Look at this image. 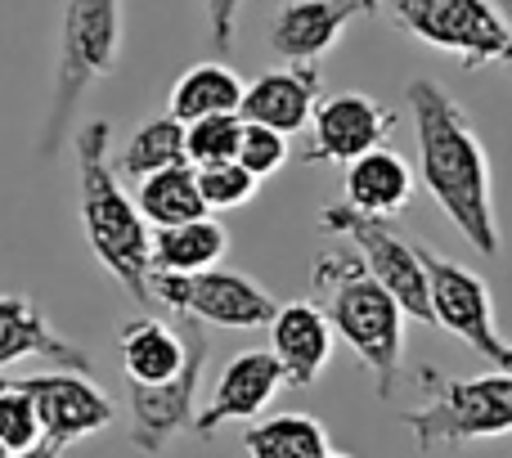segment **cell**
Returning <instances> with one entry per match:
<instances>
[{"label": "cell", "mask_w": 512, "mask_h": 458, "mask_svg": "<svg viewBox=\"0 0 512 458\" xmlns=\"http://www.w3.org/2000/svg\"><path fill=\"white\" fill-rule=\"evenodd\" d=\"M194 171H198V189H203L207 212H234V207H248L256 198V185H261L239 158H225V162L194 167Z\"/></svg>", "instance_id": "cell-26"}, {"label": "cell", "mask_w": 512, "mask_h": 458, "mask_svg": "<svg viewBox=\"0 0 512 458\" xmlns=\"http://www.w3.org/2000/svg\"><path fill=\"white\" fill-rule=\"evenodd\" d=\"M270 351L283 364L288 387H315L333 355V328H328L324 310L315 301L279 306L270 319Z\"/></svg>", "instance_id": "cell-17"}, {"label": "cell", "mask_w": 512, "mask_h": 458, "mask_svg": "<svg viewBox=\"0 0 512 458\" xmlns=\"http://www.w3.org/2000/svg\"><path fill=\"white\" fill-rule=\"evenodd\" d=\"M18 360H50L54 369H90V351L54 333L27 292H0V369Z\"/></svg>", "instance_id": "cell-16"}, {"label": "cell", "mask_w": 512, "mask_h": 458, "mask_svg": "<svg viewBox=\"0 0 512 458\" xmlns=\"http://www.w3.org/2000/svg\"><path fill=\"white\" fill-rule=\"evenodd\" d=\"M423 405L405 409L400 423L418 436L423 450H450L468 441H495L512 432V369L481 378H450L436 364L414 373Z\"/></svg>", "instance_id": "cell-5"}, {"label": "cell", "mask_w": 512, "mask_h": 458, "mask_svg": "<svg viewBox=\"0 0 512 458\" xmlns=\"http://www.w3.org/2000/svg\"><path fill=\"white\" fill-rule=\"evenodd\" d=\"M239 162L252 171L256 180L274 176V171L288 162V135L270 131V126L243 122V140H239Z\"/></svg>", "instance_id": "cell-28"}, {"label": "cell", "mask_w": 512, "mask_h": 458, "mask_svg": "<svg viewBox=\"0 0 512 458\" xmlns=\"http://www.w3.org/2000/svg\"><path fill=\"white\" fill-rule=\"evenodd\" d=\"M14 458H63V450H59V445H50V441H41V445H32V450H23Z\"/></svg>", "instance_id": "cell-30"}, {"label": "cell", "mask_w": 512, "mask_h": 458, "mask_svg": "<svg viewBox=\"0 0 512 458\" xmlns=\"http://www.w3.org/2000/svg\"><path fill=\"white\" fill-rule=\"evenodd\" d=\"M283 387H288V378H283V364L274 360V351H239L221 369V382H216L212 400L198 409L194 432L207 441V436H216L221 423H256V414H261Z\"/></svg>", "instance_id": "cell-14"}, {"label": "cell", "mask_w": 512, "mask_h": 458, "mask_svg": "<svg viewBox=\"0 0 512 458\" xmlns=\"http://www.w3.org/2000/svg\"><path fill=\"white\" fill-rule=\"evenodd\" d=\"M243 104V77L225 63H194L189 72H180V81L171 86L167 113L176 122H198V117L216 113H239Z\"/></svg>", "instance_id": "cell-21"}, {"label": "cell", "mask_w": 512, "mask_h": 458, "mask_svg": "<svg viewBox=\"0 0 512 458\" xmlns=\"http://www.w3.org/2000/svg\"><path fill=\"white\" fill-rule=\"evenodd\" d=\"M14 382L32 396L36 418H41V441L59 445V450L86 441V436H99L113 423V400L77 369L27 373V378H14Z\"/></svg>", "instance_id": "cell-12"}, {"label": "cell", "mask_w": 512, "mask_h": 458, "mask_svg": "<svg viewBox=\"0 0 512 458\" xmlns=\"http://www.w3.org/2000/svg\"><path fill=\"white\" fill-rule=\"evenodd\" d=\"M409 117L418 135V176L454 221L472 252L499 256V221H495V180L481 135L472 131L468 113L445 95L436 81H409Z\"/></svg>", "instance_id": "cell-1"}, {"label": "cell", "mask_w": 512, "mask_h": 458, "mask_svg": "<svg viewBox=\"0 0 512 458\" xmlns=\"http://www.w3.org/2000/svg\"><path fill=\"white\" fill-rule=\"evenodd\" d=\"M427 270V292H432V315L445 333H454L463 346L490 360L495 369H512V337L499 333L495 324V301H490V283L477 270L450 261V256L432 252L427 243H418Z\"/></svg>", "instance_id": "cell-8"}, {"label": "cell", "mask_w": 512, "mask_h": 458, "mask_svg": "<svg viewBox=\"0 0 512 458\" xmlns=\"http://www.w3.org/2000/svg\"><path fill=\"white\" fill-rule=\"evenodd\" d=\"M230 252V229L216 216H198L185 225L153 229V270L158 274H198L212 270Z\"/></svg>", "instance_id": "cell-20"}, {"label": "cell", "mask_w": 512, "mask_h": 458, "mask_svg": "<svg viewBox=\"0 0 512 458\" xmlns=\"http://www.w3.org/2000/svg\"><path fill=\"white\" fill-rule=\"evenodd\" d=\"M400 32L454 54L463 68L512 63V32L495 0H378Z\"/></svg>", "instance_id": "cell-6"}, {"label": "cell", "mask_w": 512, "mask_h": 458, "mask_svg": "<svg viewBox=\"0 0 512 458\" xmlns=\"http://www.w3.org/2000/svg\"><path fill=\"white\" fill-rule=\"evenodd\" d=\"M342 189H346V203L364 216H396L409 207L414 198V171L400 153L391 149H373L364 158L346 162V176H342Z\"/></svg>", "instance_id": "cell-19"}, {"label": "cell", "mask_w": 512, "mask_h": 458, "mask_svg": "<svg viewBox=\"0 0 512 458\" xmlns=\"http://www.w3.org/2000/svg\"><path fill=\"white\" fill-rule=\"evenodd\" d=\"M117 360H122L126 387H167L185 369V333L167 319H131L117 333Z\"/></svg>", "instance_id": "cell-18"}, {"label": "cell", "mask_w": 512, "mask_h": 458, "mask_svg": "<svg viewBox=\"0 0 512 458\" xmlns=\"http://www.w3.org/2000/svg\"><path fill=\"white\" fill-rule=\"evenodd\" d=\"M378 9V0H292L270 23V50L283 63H319L355 18H369Z\"/></svg>", "instance_id": "cell-13"}, {"label": "cell", "mask_w": 512, "mask_h": 458, "mask_svg": "<svg viewBox=\"0 0 512 458\" xmlns=\"http://www.w3.org/2000/svg\"><path fill=\"white\" fill-rule=\"evenodd\" d=\"M328 458H342V454H328Z\"/></svg>", "instance_id": "cell-33"}, {"label": "cell", "mask_w": 512, "mask_h": 458, "mask_svg": "<svg viewBox=\"0 0 512 458\" xmlns=\"http://www.w3.org/2000/svg\"><path fill=\"white\" fill-rule=\"evenodd\" d=\"M0 458H14V454H9V450H5V445H0Z\"/></svg>", "instance_id": "cell-32"}, {"label": "cell", "mask_w": 512, "mask_h": 458, "mask_svg": "<svg viewBox=\"0 0 512 458\" xmlns=\"http://www.w3.org/2000/svg\"><path fill=\"white\" fill-rule=\"evenodd\" d=\"M310 288H315V306L324 310L328 328L369 369L373 396L391 400L400 387V360H405V310H400V301L364 270L355 247H324L310 265Z\"/></svg>", "instance_id": "cell-3"}, {"label": "cell", "mask_w": 512, "mask_h": 458, "mask_svg": "<svg viewBox=\"0 0 512 458\" xmlns=\"http://www.w3.org/2000/svg\"><path fill=\"white\" fill-rule=\"evenodd\" d=\"M135 203H140L144 221L158 225V229L198 221V216H212L207 203H203V189H198V171L189 167V162L144 176L140 189H135Z\"/></svg>", "instance_id": "cell-22"}, {"label": "cell", "mask_w": 512, "mask_h": 458, "mask_svg": "<svg viewBox=\"0 0 512 458\" xmlns=\"http://www.w3.org/2000/svg\"><path fill=\"white\" fill-rule=\"evenodd\" d=\"M306 131L310 140H306V153H301L306 167H319V162L346 167V162L382 149V140L396 131V108L378 104L373 95H360V90H342V95L319 99Z\"/></svg>", "instance_id": "cell-11"}, {"label": "cell", "mask_w": 512, "mask_h": 458, "mask_svg": "<svg viewBox=\"0 0 512 458\" xmlns=\"http://www.w3.org/2000/svg\"><path fill=\"white\" fill-rule=\"evenodd\" d=\"M153 297L176 315H189L198 324H216V328H270L279 301L252 283L239 270H198V274H158L149 279Z\"/></svg>", "instance_id": "cell-9"}, {"label": "cell", "mask_w": 512, "mask_h": 458, "mask_svg": "<svg viewBox=\"0 0 512 458\" xmlns=\"http://www.w3.org/2000/svg\"><path fill=\"white\" fill-rule=\"evenodd\" d=\"M319 99H324V90H319L315 63H283V68L261 72L256 81L243 86L239 117L256 126H270L279 135H297L310 126Z\"/></svg>", "instance_id": "cell-15"}, {"label": "cell", "mask_w": 512, "mask_h": 458, "mask_svg": "<svg viewBox=\"0 0 512 458\" xmlns=\"http://www.w3.org/2000/svg\"><path fill=\"white\" fill-rule=\"evenodd\" d=\"M122 27H126V0H63L50 108H45L41 122V140H36V153L45 162L59 158L63 140L72 135V122L81 113V99L117 68Z\"/></svg>", "instance_id": "cell-4"}, {"label": "cell", "mask_w": 512, "mask_h": 458, "mask_svg": "<svg viewBox=\"0 0 512 458\" xmlns=\"http://www.w3.org/2000/svg\"><path fill=\"white\" fill-rule=\"evenodd\" d=\"M203 5H207V36L225 54L234 45V27H239V0H203Z\"/></svg>", "instance_id": "cell-29"}, {"label": "cell", "mask_w": 512, "mask_h": 458, "mask_svg": "<svg viewBox=\"0 0 512 458\" xmlns=\"http://www.w3.org/2000/svg\"><path fill=\"white\" fill-rule=\"evenodd\" d=\"M180 333H185V369L167 387H126V400H131V445L140 454H162L167 441H176L198 418V382H203V364H207V333L189 315H180Z\"/></svg>", "instance_id": "cell-10"}, {"label": "cell", "mask_w": 512, "mask_h": 458, "mask_svg": "<svg viewBox=\"0 0 512 458\" xmlns=\"http://www.w3.org/2000/svg\"><path fill=\"white\" fill-rule=\"evenodd\" d=\"M185 158V122H176V117H149L144 126H135V135L126 140V149L117 153V176L135 180L140 185L144 176H153V171H167V167H180Z\"/></svg>", "instance_id": "cell-24"}, {"label": "cell", "mask_w": 512, "mask_h": 458, "mask_svg": "<svg viewBox=\"0 0 512 458\" xmlns=\"http://www.w3.org/2000/svg\"><path fill=\"white\" fill-rule=\"evenodd\" d=\"M319 225L328 234H342L346 243L360 252L364 270L400 301L409 319H423V324H436L432 315V292H427V270L423 256H418V243H405L382 216H364L355 212L351 203H333L319 212Z\"/></svg>", "instance_id": "cell-7"}, {"label": "cell", "mask_w": 512, "mask_h": 458, "mask_svg": "<svg viewBox=\"0 0 512 458\" xmlns=\"http://www.w3.org/2000/svg\"><path fill=\"white\" fill-rule=\"evenodd\" d=\"M239 140H243L239 113L198 117V122L185 126V158H189V167H212V162L239 158Z\"/></svg>", "instance_id": "cell-25"}, {"label": "cell", "mask_w": 512, "mask_h": 458, "mask_svg": "<svg viewBox=\"0 0 512 458\" xmlns=\"http://www.w3.org/2000/svg\"><path fill=\"white\" fill-rule=\"evenodd\" d=\"M248 458H328V432L310 414H274L243 432Z\"/></svg>", "instance_id": "cell-23"}, {"label": "cell", "mask_w": 512, "mask_h": 458, "mask_svg": "<svg viewBox=\"0 0 512 458\" xmlns=\"http://www.w3.org/2000/svg\"><path fill=\"white\" fill-rule=\"evenodd\" d=\"M113 126L104 117H90L72 131L77 149V203H81V229L95 252V261L131 292L135 301H149L153 288V234L144 221L140 203L122 189V176L113 167Z\"/></svg>", "instance_id": "cell-2"}, {"label": "cell", "mask_w": 512, "mask_h": 458, "mask_svg": "<svg viewBox=\"0 0 512 458\" xmlns=\"http://www.w3.org/2000/svg\"><path fill=\"white\" fill-rule=\"evenodd\" d=\"M499 5V14H504V23H508V32H512V0H495Z\"/></svg>", "instance_id": "cell-31"}, {"label": "cell", "mask_w": 512, "mask_h": 458, "mask_svg": "<svg viewBox=\"0 0 512 458\" xmlns=\"http://www.w3.org/2000/svg\"><path fill=\"white\" fill-rule=\"evenodd\" d=\"M0 445L9 454H23L32 445H41V418H36V405L14 378L0 373Z\"/></svg>", "instance_id": "cell-27"}]
</instances>
